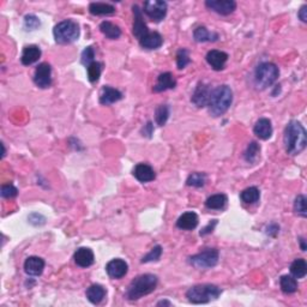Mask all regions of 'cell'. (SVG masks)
<instances>
[{
  "instance_id": "obj_45",
  "label": "cell",
  "mask_w": 307,
  "mask_h": 307,
  "mask_svg": "<svg viewBox=\"0 0 307 307\" xmlns=\"http://www.w3.org/2000/svg\"><path fill=\"white\" fill-rule=\"evenodd\" d=\"M279 227L277 224H271V225H269V228H268V234H270V235H273V236H276V234L277 233H279Z\"/></svg>"
},
{
  "instance_id": "obj_30",
  "label": "cell",
  "mask_w": 307,
  "mask_h": 307,
  "mask_svg": "<svg viewBox=\"0 0 307 307\" xmlns=\"http://www.w3.org/2000/svg\"><path fill=\"white\" fill-rule=\"evenodd\" d=\"M259 197H260L259 190L254 186L247 187V189L244 190L240 195L241 200H243L245 204H254V203H257L258 200H259Z\"/></svg>"
},
{
  "instance_id": "obj_8",
  "label": "cell",
  "mask_w": 307,
  "mask_h": 307,
  "mask_svg": "<svg viewBox=\"0 0 307 307\" xmlns=\"http://www.w3.org/2000/svg\"><path fill=\"white\" fill-rule=\"evenodd\" d=\"M144 13L154 22H161L167 15V2L161 0H150L143 5Z\"/></svg>"
},
{
  "instance_id": "obj_31",
  "label": "cell",
  "mask_w": 307,
  "mask_h": 307,
  "mask_svg": "<svg viewBox=\"0 0 307 307\" xmlns=\"http://www.w3.org/2000/svg\"><path fill=\"white\" fill-rule=\"evenodd\" d=\"M290 273L295 279H304L307 274V263L303 258L295 259L290 265Z\"/></svg>"
},
{
  "instance_id": "obj_12",
  "label": "cell",
  "mask_w": 307,
  "mask_h": 307,
  "mask_svg": "<svg viewBox=\"0 0 307 307\" xmlns=\"http://www.w3.org/2000/svg\"><path fill=\"white\" fill-rule=\"evenodd\" d=\"M133 9V15H135V22H133V29L132 32L135 35V37H137L138 41L142 40L144 36L149 32L148 27H146L145 22L143 20V16H142V10L140 9L138 5H133L132 6Z\"/></svg>"
},
{
  "instance_id": "obj_40",
  "label": "cell",
  "mask_w": 307,
  "mask_h": 307,
  "mask_svg": "<svg viewBox=\"0 0 307 307\" xmlns=\"http://www.w3.org/2000/svg\"><path fill=\"white\" fill-rule=\"evenodd\" d=\"M94 58H95V51L91 46H89V47H86L82 53V64L84 65V66L88 67L91 62L95 61Z\"/></svg>"
},
{
  "instance_id": "obj_6",
  "label": "cell",
  "mask_w": 307,
  "mask_h": 307,
  "mask_svg": "<svg viewBox=\"0 0 307 307\" xmlns=\"http://www.w3.org/2000/svg\"><path fill=\"white\" fill-rule=\"evenodd\" d=\"M279 70L273 62H262L254 71V83L258 89H266L276 82Z\"/></svg>"
},
{
  "instance_id": "obj_25",
  "label": "cell",
  "mask_w": 307,
  "mask_h": 307,
  "mask_svg": "<svg viewBox=\"0 0 307 307\" xmlns=\"http://www.w3.org/2000/svg\"><path fill=\"white\" fill-rule=\"evenodd\" d=\"M89 11L94 16H107L113 15L115 12V7L106 2H91L89 5Z\"/></svg>"
},
{
  "instance_id": "obj_43",
  "label": "cell",
  "mask_w": 307,
  "mask_h": 307,
  "mask_svg": "<svg viewBox=\"0 0 307 307\" xmlns=\"http://www.w3.org/2000/svg\"><path fill=\"white\" fill-rule=\"evenodd\" d=\"M142 133H143V136H145V137H149V138L151 137V135L154 133V126H153V123H151V121H149L148 124L144 125Z\"/></svg>"
},
{
  "instance_id": "obj_22",
  "label": "cell",
  "mask_w": 307,
  "mask_h": 307,
  "mask_svg": "<svg viewBox=\"0 0 307 307\" xmlns=\"http://www.w3.org/2000/svg\"><path fill=\"white\" fill-rule=\"evenodd\" d=\"M198 225V216L195 213L187 211L178 219L176 221V227L184 230H192Z\"/></svg>"
},
{
  "instance_id": "obj_4",
  "label": "cell",
  "mask_w": 307,
  "mask_h": 307,
  "mask_svg": "<svg viewBox=\"0 0 307 307\" xmlns=\"http://www.w3.org/2000/svg\"><path fill=\"white\" fill-rule=\"evenodd\" d=\"M221 293V288L215 284H197L187 290L186 298L192 304H208L216 300Z\"/></svg>"
},
{
  "instance_id": "obj_26",
  "label": "cell",
  "mask_w": 307,
  "mask_h": 307,
  "mask_svg": "<svg viewBox=\"0 0 307 307\" xmlns=\"http://www.w3.org/2000/svg\"><path fill=\"white\" fill-rule=\"evenodd\" d=\"M100 30L103 35H105L107 39L111 40H115L119 39L121 35V30L118 26L113 24L112 22H108V21H103L101 24H100Z\"/></svg>"
},
{
  "instance_id": "obj_13",
  "label": "cell",
  "mask_w": 307,
  "mask_h": 307,
  "mask_svg": "<svg viewBox=\"0 0 307 307\" xmlns=\"http://www.w3.org/2000/svg\"><path fill=\"white\" fill-rule=\"evenodd\" d=\"M127 270H129V265L120 258H115L106 265V271H107L108 276L115 279L124 277L127 274Z\"/></svg>"
},
{
  "instance_id": "obj_33",
  "label": "cell",
  "mask_w": 307,
  "mask_h": 307,
  "mask_svg": "<svg viewBox=\"0 0 307 307\" xmlns=\"http://www.w3.org/2000/svg\"><path fill=\"white\" fill-rule=\"evenodd\" d=\"M206 183V174L205 173H200V172H195L192 173L191 175L187 178L186 184L187 186L191 187H203Z\"/></svg>"
},
{
  "instance_id": "obj_47",
  "label": "cell",
  "mask_w": 307,
  "mask_h": 307,
  "mask_svg": "<svg viewBox=\"0 0 307 307\" xmlns=\"http://www.w3.org/2000/svg\"><path fill=\"white\" fill-rule=\"evenodd\" d=\"M162 305L172 306V303H169V301H167V300H162V301H160V303H157V306H162Z\"/></svg>"
},
{
  "instance_id": "obj_10",
  "label": "cell",
  "mask_w": 307,
  "mask_h": 307,
  "mask_svg": "<svg viewBox=\"0 0 307 307\" xmlns=\"http://www.w3.org/2000/svg\"><path fill=\"white\" fill-rule=\"evenodd\" d=\"M211 89L208 84L204 82H199L195 86L194 94H192L191 101L198 108H203L208 106L209 99H210Z\"/></svg>"
},
{
  "instance_id": "obj_32",
  "label": "cell",
  "mask_w": 307,
  "mask_h": 307,
  "mask_svg": "<svg viewBox=\"0 0 307 307\" xmlns=\"http://www.w3.org/2000/svg\"><path fill=\"white\" fill-rule=\"evenodd\" d=\"M169 118V107L167 105H160L155 112V121L159 126H164Z\"/></svg>"
},
{
  "instance_id": "obj_3",
  "label": "cell",
  "mask_w": 307,
  "mask_h": 307,
  "mask_svg": "<svg viewBox=\"0 0 307 307\" xmlns=\"http://www.w3.org/2000/svg\"><path fill=\"white\" fill-rule=\"evenodd\" d=\"M157 282H159L157 277L151 274H144V275L136 277L127 288L126 298L129 300H138L144 295L150 294L156 288Z\"/></svg>"
},
{
  "instance_id": "obj_24",
  "label": "cell",
  "mask_w": 307,
  "mask_h": 307,
  "mask_svg": "<svg viewBox=\"0 0 307 307\" xmlns=\"http://www.w3.org/2000/svg\"><path fill=\"white\" fill-rule=\"evenodd\" d=\"M85 294L88 300L90 301L91 304L97 305V304H100L103 299H105L106 289L102 286H100V284H92V286H90L86 289Z\"/></svg>"
},
{
  "instance_id": "obj_21",
  "label": "cell",
  "mask_w": 307,
  "mask_h": 307,
  "mask_svg": "<svg viewBox=\"0 0 307 307\" xmlns=\"http://www.w3.org/2000/svg\"><path fill=\"white\" fill-rule=\"evenodd\" d=\"M254 135L260 140H269L273 135V125L271 121L266 118H262L257 121L253 127Z\"/></svg>"
},
{
  "instance_id": "obj_34",
  "label": "cell",
  "mask_w": 307,
  "mask_h": 307,
  "mask_svg": "<svg viewBox=\"0 0 307 307\" xmlns=\"http://www.w3.org/2000/svg\"><path fill=\"white\" fill-rule=\"evenodd\" d=\"M260 151V146L257 142H251L247 146L245 154H244V157L249 164H253L254 161L258 159V154Z\"/></svg>"
},
{
  "instance_id": "obj_5",
  "label": "cell",
  "mask_w": 307,
  "mask_h": 307,
  "mask_svg": "<svg viewBox=\"0 0 307 307\" xmlns=\"http://www.w3.org/2000/svg\"><path fill=\"white\" fill-rule=\"evenodd\" d=\"M80 26L72 20L62 21L56 24L53 29L56 42L60 45H69V43L75 42L80 37Z\"/></svg>"
},
{
  "instance_id": "obj_41",
  "label": "cell",
  "mask_w": 307,
  "mask_h": 307,
  "mask_svg": "<svg viewBox=\"0 0 307 307\" xmlns=\"http://www.w3.org/2000/svg\"><path fill=\"white\" fill-rule=\"evenodd\" d=\"M18 195V190L13 185H2L1 186V197L2 198H13Z\"/></svg>"
},
{
  "instance_id": "obj_36",
  "label": "cell",
  "mask_w": 307,
  "mask_h": 307,
  "mask_svg": "<svg viewBox=\"0 0 307 307\" xmlns=\"http://www.w3.org/2000/svg\"><path fill=\"white\" fill-rule=\"evenodd\" d=\"M294 211L300 215L301 217L307 216V209H306V197L304 195H299L295 198L294 202Z\"/></svg>"
},
{
  "instance_id": "obj_19",
  "label": "cell",
  "mask_w": 307,
  "mask_h": 307,
  "mask_svg": "<svg viewBox=\"0 0 307 307\" xmlns=\"http://www.w3.org/2000/svg\"><path fill=\"white\" fill-rule=\"evenodd\" d=\"M164 43V37L156 31H149L142 40H140V45L145 50H157Z\"/></svg>"
},
{
  "instance_id": "obj_29",
  "label": "cell",
  "mask_w": 307,
  "mask_h": 307,
  "mask_svg": "<svg viewBox=\"0 0 307 307\" xmlns=\"http://www.w3.org/2000/svg\"><path fill=\"white\" fill-rule=\"evenodd\" d=\"M227 202H228L227 195L223 194H219L209 197L208 199H206L205 205L206 208L213 209V210H221V209H223L225 204H227Z\"/></svg>"
},
{
  "instance_id": "obj_11",
  "label": "cell",
  "mask_w": 307,
  "mask_h": 307,
  "mask_svg": "<svg viewBox=\"0 0 307 307\" xmlns=\"http://www.w3.org/2000/svg\"><path fill=\"white\" fill-rule=\"evenodd\" d=\"M205 6L208 9L215 11L219 15L227 16L234 12L236 9V2L233 0H208V1H205Z\"/></svg>"
},
{
  "instance_id": "obj_46",
  "label": "cell",
  "mask_w": 307,
  "mask_h": 307,
  "mask_svg": "<svg viewBox=\"0 0 307 307\" xmlns=\"http://www.w3.org/2000/svg\"><path fill=\"white\" fill-rule=\"evenodd\" d=\"M299 241H300L301 250H303V251H306V243H305V239H304V238H300V239H299Z\"/></svg>"
},
{
  "instance_id": "obj_9",
  "label": "cell",
  "mask_w": 307,
  "mask_h": 307,
  "mask_svg": "<svg viewBox=\"0 0 307 307\" xmlns=\"http://www.w3.org/2000/svg\"><path fill=\"white\" fill-rule=\"evenodd\" d=\"M34 82L39 88H50L52 84V67L48 62H42L35 70Z\"/></svg>"
},
{
  "instance_id": "obj_14",
  "label": "cell",
  "mask_w": 307,
  "mask_h": 307,
  "mask_svg": "<svg viewBox=\"0 0 307 307\" xmlns=\"http://www.w3.org/2000/svg\"><path fill=\"white\" fill-rule=\"evenodd\" d=\"M227 60H228V54L222 51L213 50V51L208 52V54H206V61H208V64L210 65L215 71L223 70Z\"/></svg>"
},
{
  "instance_id": "obj_1",
  "label": "cell",
  "mask_w": 307,
  "mask_h": 307,
  "mask_svg": "<svg viewBox=\"0 0 307 307\" xmlns=\"http://www.w3.org/2000/svg\"><path fill=\"white\" fill-rule=\"evenodd\" d=\"M283 143L286 151L289 155L300 154L306 148L307 144L305 127L297 120L289 121L284 129Z\"/></svg>"
},
{
  "instance_id": "obj_16",
  "label": "cell",
  "mask_w": 307,
  "mask_h": 307,
  "mask_svg": "<svg viewBox=\"0 0 307 307\" xmlns=\"http://www.w3.org/2000/svg\"><path fill=\"white\" fill-rule=\"evenodd\" d=\"M175 86H176V81H175L174 76H173L170 72H165L159 76L157 82L153 88V91L162 92L166 90H169V89H174Z\"/></svg>"
},
{
  "instance_id": "obj_39",
  "label": "cell",
  "mask_w": 307,
  "mask_h": 307,
  "mask_svg": "<svg viewBox=\"0 0 307 307\" xmlns=\"http://www.w3.org/2000/svg\"><path fill=\"white\" fill-rule=\"evenodd\" d=\"M40 24L41 23H40V20L36 16L27 15L26 17H24V28H26V30L28 31L35 30V29L39 28Z\"/></svg>"
},
{
  "instance_id": "obj_37",
  "label": "cell",
  "mask_w": 307,
  "mask_h": 307,
  "mask_svg": "<svg viewBox=\"0 0 307 307\" xmlns=\"http://www.w3.org/2000/svg\"><path fill=\"white\" fill-rule=\"evenodd\" d=\"M190 61H191V59H190L189 51L185 50V48L179 50L178 53H176V65H178V69H185L190 64Z\"/></svg>"
},
{
  "instance_id": "obj_23",
  "label": "cell",
  "mask_w": 307,
  "mask_h": 307,
  "mask_svg": "<svg viewBox=\"0 0 307 307\" xmlns=\"http://www.w3.org/2000/svg\"><path fill=\"white\" fill-rule=\"evenodd\" d=\"M41 56V50H40L37 46L30 45L27 46L23 50V53H22V58L21 61L22 64L26 65V66H29V65H32L34 62H36Z\"/></svg>"
},
{
  "instance_id": "obj_18",
  "label": "cell",
  "mask_w": 307,
  "mask_h": 307,
  "mask_svg": "<svg viewBox=\"0 0 307 307\" xmlns=\"http://www.w3.org/2000/svg\"><path fill=\"white\" fill-rule=\"evenodd\" d=\"M133 175L140 183H149V181H153L156 178L155 170L146 164H138L136 166L135 169H133Z\"/></svg>"
},
{
  "instance_id": "obj_38",
  "label": "cell",
  "mask_w": 307,
  "mask_h": 307,
  "mask_svg": "<svg viewBox=\"0 0 307 307\" xmlns=\"http://www.w3.org/2000/svg\"><path fill=\"white\" fill-rule=\"evenodd\" d=\"M162 254V247L160 245L155 246L154 249H151V251L148 254H145L142 258V263H149V262H156L160 259Z\"/></svg>"
},
{
  "instance_id": "obj_44",
  "label": "cell",
  "mask_w": 307,
  "mask_h": 307,
  "mask_svg": "<svg viewBox=\"0 0 307 307\" xmlns=\"http://www.w3.org/2000/svg\"><path fill=\"white\" fill-rule=\"evenodd\" d=\"M298 16L301 21L306 23L307 22V5H303V6H301V9L299 10Z\"/></svg>"
},
{
  "instance_id": "obj_7",
  "label": "cell",
  "mask_w": 307,
  "mask_h": 307,
  "mask_svg": "<svg viewBox=\"0 0 307 307\" xmlns=\"http://www.w3.org/2000/svg\"><path fill=\"white\" fill-rule=\"evenodd\" d=\"M219 251L216 249H208L200 253L189 258V263L197 269H210L219 262Z\"/></svg>"
},
{
  "instance_id": "obj_15",
  "label": "cell",
  "mask_w": 307,
  "mask_h": 307,
  "mask_svg": "<svg viewBox=\"0 0 307 307\" xmlns=\"http://www.w3.org/2000/svg\"><path fill=\"white\" fill-rule=\"evenodd\" d=\"M73 259H75L76 264L81 266V268H89V266L94 264V252L88 247H81L75 252Z\"/></svg>"
},
{
  "instance_id": "obj_42",
  "label": "cell",
  "mask_w": 307,
  "mask_h": 307,
  "mask_svg": "<svg viewBox=\"0 0 307 307\" xmlns=\"http://www.w3.org/2000/svg\"><path fill=\"white\" fill-rule=\"evenodd\" d=\"M217 224V220H213V221L210 222L208 225H206L205 228H203L202 230H200V236H204L206 234H209V233H211L214 230V228H215V225Z\"/></svg>"
},
{
  "instance_id": "obj_20",
  "label": "cell",
  "mask_w": 307,
  "mask_h": 307,
  "mask_svg": "<svg viewBox=\"0 0 307 307\" xmlns=\"http://www.w3.org/2000/svg\"><path fill=\"white\" fill-rule=\"evenodd\" d=\"M123 99V94L118 90V89H114L112 86H103L101 95H100V103L105 106H110L114 102H118L119 100Z\"/></svg>"
},
{
  "instance_id": "obj_28",
  "label": "cell",
  "mask_w": 307,
  "mask_h": 307,
  "mask_svg": "<svg viewBox=\"0 0 307 307\" xmlns=\"http://www.w3.org/2000/svg\"><path fill=\"white\" fill-rule=\"evenodd\" d=\"M279 286H281L282 292L286 294H293L298 290V281L294 276L283 275L279 279Z\"/></svg>"
},
{
  "instance_id": "obj_17",
  "label": "cell",
  "mask_w": 307,
  "mask_h": 307,
  "mask_svg": "<svg viewBox=\"0 0 307 307\" xmlns=\"http://www.w3.org/2000/svg\"><path fill=\"white\" fill-rule=\"evenodd\" d=\"M45 269V260L40 257H29L24 263V271L29 276H40Z\"/></svg>"
},
{
  "instance_id": "obj_2",
  "label": "cell",
  "mask_w": 307,
  "mask_h": 307,
  "mask_svg": "<svg viewBox=\"0 0 307 307\" xmlns=\"http://www.w3.org/2000/svg\"><path fill=\"white\" fill-rule=\"evenodd\" d=\"M233 102V91L228 85H220L211 90L209 99V113L213 116H220L229 110Z\"/></svg>"
},
{
  "instance_id": "obj_27",
  "label": "cell",
  "mask_w": 307,
  "mask_h": 307,
  "mask_svg": "<svg viewBox=\"0 0 307 307\" xmlns=\"http://www.w3.org/2000/svg\"><path fill=\"white\" fill-rule=\"evenodd\" d=\"M194 37L197 42H210V41H217L219 39V34L216 32H210L205 27H198L194 32Z\"/></svg>"
},
{
  "instance_id": "obj_35",
  "label": "cell",
  "mask_w": 307,
  "mask_h": 307,
  "mask_svg": "<svg viewBox=\"0 0 307 307\" xmlns=\"http://www.w3.org/2000/svg\"><path fill=\"white\" fill-rule=\"evenodd\" d=\"M88 78L91 83H95L99 81L100 76H101L102 72V64L99 61H94L89 65L88 67Z\"/></svg>"
}]
</instances>
